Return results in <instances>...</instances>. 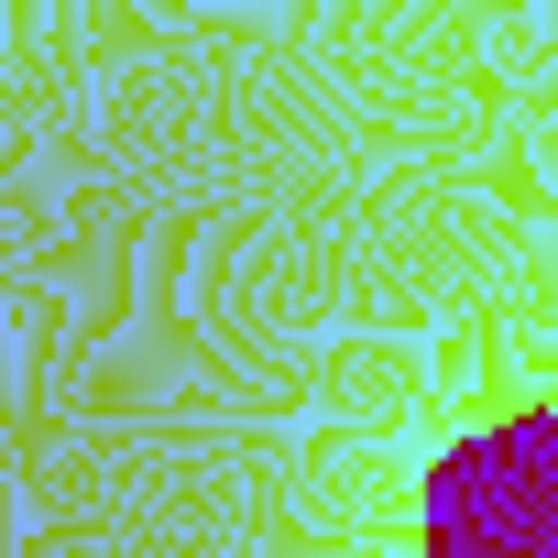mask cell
<instances>
[{
    "mask_svg": "<svg viewBox=\"0 0 558 558\" xmlns=\"http://www.w3.org/2000/svg\"><path fill=\"white\" fill-rule=\"evenodd\" d=\"M504 558H558V460L525 471V493L504 514Z\"/></svg>",
    "mask_w": 558,
    "mask_h": 558,
    "instance_id": "obj_1",
    "label": "cell"
}]
</instances>
